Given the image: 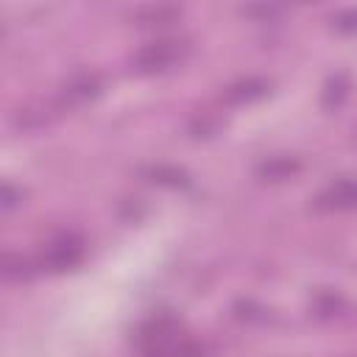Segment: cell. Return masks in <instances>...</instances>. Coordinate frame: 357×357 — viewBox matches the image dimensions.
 <instances>
[{"label":"cell","mask_w":357,"mask_h":357,"mask_svg":"<svg viewBox=\"0 0 357 357\" xmlns=\"http://www.w3.org/2000/svg\"><path fill=\"white\" fill-rule=\"evenodd\" d=\"M268 92V84L259 81V78H245V81H237L226 89V100L231 103H248L254 98H262Z\"/></svg>","instance_id":"obj_4"},{"label":"cell","mask_w":357,"mask_h":357,"mask_svg":"<svg viewBox=\"0 0 357 357\" xmlns=\"http://www.w3.org/2000/svg\"><path fill=\"white\" fill-rule=\"evenodd\" d=\"M335 28L343 31V33L357 31V11H343V14H337V17H335Z\"/></svg>","instance_id":"obj_10"},{"label":"cell","mask_w":357,"mask_h":357,"mask_svg":"<svg viewBox=\"0 0 357 357\" xmlns=\"http://www.w3.org/2000/svg\"><path fill=\"white\" fill-rule=\"evenodd\" d=\"M178 59H181L178 42H151L134 56V64H137V70L151 73V70H165Z\"/></svg>","instance_id":"obj_1"},{"label":"cell","mask_w":357,"mask_h":357,"mask_svg":"<svg viewBox=\"0 0 357 357\" xmlns=\"http://www.w3.org/2000/svg\"><path fill=\"white\" fill-rule=\"evenodd\" d=\"M296 170H298V165L290 162V159H268L265 165H259V176L271 178V181H282V178H287Z\"/></svg>","instance_id":"obj_6"},{"label":"cell","mask_w":357,"mask_h":357,"mask_svg":"<svg viewBox=\"0 0 357 357\" xmlns=\"http://www.w3.org/2000/svg\"><path fill=\"white\" fill-rule=\"evenodd\" d=\"M98 92H100V86H98V81L89 78V75H84V78L67 84V89H64V95H67V98H75V100H86V98H92V95H98Z\"/></svg>","instance_id":"obj_7"},{"label":"cell","mask_w":357,"mask_h":357,"mask_svg":"<svg viewBox=\"0 0 357 357\" xmlns=\"http://www.w3.org/2000/svg\"><path fill=\"white\" fill-rule=\"evenodd\" d=\"M176 14H178L176 8H139L134 17H137L139 22H145V25H153V22L170 20V17H176Z\"/></svg>","instance_id":"obj_8"},{"label":"cell","mask_w":357,"mask_h":357,"mask_svg":"<svg viewBox=\"0 0 357 357\" xmlns=\"http://www.w3.org/2000/svg\"><path fill=\"white\" fill-rule=\"evenodd\" d=\"M81 243L73 240V237H61L56 243H50L42 254V262L50 268V271H64V268H73L78 259H81Z\"/></svg>","instance_id":"obj_3"},{"label":"cell","mask_w":357,"mask_h":357,"mask_svg":"<svg viewBox=\"0 0 357 357\" xmlns=\"http://www.w3.org/2000/svg\"><path fill=\"white\" fill-rule=\"evenodd\" d=\"M151 176H153V181H159V184H184V181H187L184 173L176 170V167H153Z\"/></svg>","instance_id":"obj_9"},{"label":"cell","mask_w":357,"mask_h":357,"mask_svg":"<svg viewBox=\"0 0 357 357\" xmlns=\"http://www.w3.org/2000/svg\"><path fill=\"white\" fill-rule=\"evenodd\" d=\"M17 198H22V192H17L11 184H3V209H11L17 204Z\"/></svg>","instance_id":"obj_11"},{"label":"cell","mask_w":357,"mask_h":357,"mask_svg":"<svg viewBox=\"0 0 357 357\" xmlns=\"http://www.w3.org/2000/svg\"><path fill=\"white\" fill-rule=\"evenodd\" d=\"M346 95H349V81H346L343 73H337V75L329 78L326 86H324V106H326V109H337V106L346 100Z\"/></svg>","instance_id":"obj_5"},{"label":"cell","mask_w":357,"mask_h":357,"mask_svg":"<svg viewBox=\"0 0 357 357\" xmlns=\"http://www.w3.org/2000/svg\"><path fill=\"white\" fill-rule=\"evenodd\" d=\"M318 209H354L357 206V178H337L324 187L315 198Z\"/></svg>","instance_id":"obj_2"}]
</instances>
